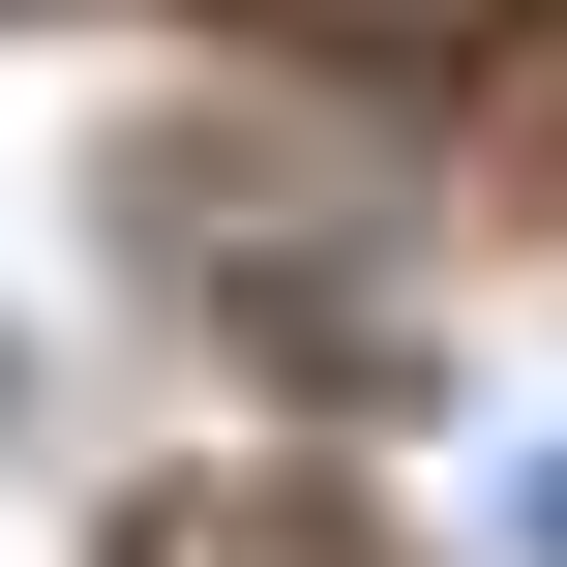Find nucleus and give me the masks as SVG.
<instances>
[{"label":"nucleus","mask_w":567,"mask_h":567,"mask_svg":"<svg viewBox=\"0 0 567 567\" xmlns=\"http://www.w3.org/2000/svg\"><path fill=\"white\" fill-rule=\"evenodd\" d=\"M269 30H359V60H449V30H508V0H269Z\"/></svg>","instance_id":"1"},{"label":"nucleus","mask_w":567,"mask_h":567,"mask_svg":"<svg viewBox=\"0 0 567 567\" xmlns=\"http://www.w3.org/2000/svg\"><path fill=\"white\" fill-rule=\"evenodd\" d=\"M478 538H508V567H567V449H508V508H478Z\"/></svg>","instance_id":"2"}]
</instances>
